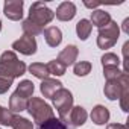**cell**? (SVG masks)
<instances>
[{"mask_svg":"<svg viewBox=\"0 0 129 129\" xmlns=\"http://www.w3.org/2000/svg\"><path fill=\"white\" fill-rule=\"evenodd\" d=\"M0 73L15 79L26 73V64L23 61H18L17 55L12 50L3 52L0 56Z\"/></svg>","mask_w":129,"mask_h":129,"instance_id":"cell-1","label":"cell"},{"mask_svg":"<svg viewBox=\"0 0 129 129\" xmlns=\"http://www.w3.org/2000/svg\"><path fill=\"white\" fill-rule=\"evenodd\" d=\"M52 102H53L55 108L58 109L59 120L67 123L69 114H70V111L73 108V96H72V93L69 90H66V88H61L52 96Z\"/></svg>","mask_w":129,"mask_h":129,"instance_id":"cell-2","label":"cell"},{"mask_svg":"<svg viewBox=\"0 0 129 129\" xmlns=\"http://www.w3.org/2000/svg\"><path fill=\"white\" fill-rule=\"evenodd\" d=\"M27 111H29V114L32 115V118H34V121L37 124H41L46 120L55 117L53 115V109L50 108V105H47L40 97L29 99V102H27Z\"/></svg>","mask_w":129,"mask_h":129,"instance_id":"cell-3","label":"cell"},{"mask_svg":"<svg viewBox=\"0 0 129 129\" xmlns=\"http://www.w3.org/2000/svg\"><path fill=\"white\" fill-rule=\"evenodd\" d=\"M53 18H55V12L50 8H47L43 2L32 3L30 11H29V18H27L29 21H32L37 26H40V27L44 29V26L49 24Z\"/></svg>","mask_w":129,"mask_h":129,"instance_id":"cell-4","label":"cell"},{"mask_svg":"<svg viewBox=\"0 0 129 129\" xmlns=\"http://www.w3.org/2000/svg\"><path fill=\"white\" fill-rule=\"evenodd\" d=\"M118 35H120V27L115 21H109L106 26L100 27L99 29V37H97V46L100 49H111L117 40H118Z\"/></svg>","mask_w":129,"mask_h":129,"instance_id":"cell-5","label":"cell"},{"mask_svg":"<svg viewBox=\"0 0 129 129\" xmlns=\"http://www.w3.org/2000/svg\"><path fill=\"white\" fill-rule=\"evenodd\" d=\"M127 84H129V79H127V73H121L117 79H111V81H106V85H105V96L109 99V100H117L121 97V94L124 91H127Z\"/></svg>","mask_w":129,"mask_h":129,"instance_id":"cell-6","label":"cell"},{"mask_svg":"<svg viewBox=\"0 0 129 129\" xmlns=\"http://www.w3.org/2000/svg\"><path fill=\"white\" fill-rule=\"evenodd\" d=\"M12 49L15 52H20V53L29 56V55H34L37 52V41L34 37L23 35V37H20V40L12 43Z\"/></svg>","mask_w":129,"mask_h":129,"instance_id":"cell-7","label":"cell"},{"mask_svg":"<svg viewBox=\"0 0 129 129\" xmlns=\"http://www.w3.org/2000/svg\"><path fill=\"white\" fill-rule=\"evenodd\" d=\"M23 0H6L3 5V14L12 21H18L23 17Z\"/></svg>","mask_w":129,"mask_h":129,"instance_id":"cell-8","label":"cell"},{"mask_svg":"<svg viewBox=\"0 0 129 129\" xmlns=\"http://www.w3.org/2000/svg\"><path fill=\"white\" fill-rule=\"evenodd\" d=\"M55 15L61 21H70V20H73L75 15H76V6H75V3H72V2H62L58 6Z\"/></svg>","mask_w":129,"mask_h":129,"instance_id":"cell-9","label":"cell"},{"mask_svg":"<svg viewBox=\"0 0 129 129\" xmlns=\"http://www.w3.org/2000/svg\"><path fill=\"white\" fill-rule=\"evenodd\" d=\"M78 55H79L78 47H76V46H73V44H70V46H67L66 49H64V50L59 53L58 61L62 64L64 67H69V66H72V64H75V61H76Z\"/></svg>","mask_w":129,"mask_h":129,"instance_id":"cell-10","label":"cell"},{"mask_svg":"<svg viewBox=\"0 0 129 129\" xmlns=\"http://www.w3.org/2000/svg\"><path fill=\"white\" fill-rule=\"evenodd\" d=\"M43 34H44L46 43H47L50 47H58V46L61 44V41H62V32H61V29L56 27V26L47 27Z\"/></svg>","mask_w":129,"mask_h":129,"instance_id":"cell-11","label":"cell"},{"mask_svg":"<svg viewBox=\"0 0 129 129\" xmlns=\"http://www.w3.org/2000/svg\"><path fill=\"white\" fill-rule=\"evenodd\" d=\"M61 88H62V84H61L59 81L50 79V78L44 79V81L41 82V87H40L43 96H44V97H49V99H52V96H53L58 90H61Z\"/></svg>","mask_w":129,"mask_h":129,"instance_id":"cell-12","label":"cell"},{"mask_svg":"<svg viewBox=\"0 0 129 129\" xmlns=\"http://www.w3.org/2000/svg\"><path fill=\"white\" fill-rule=\"evenodd\" d=\"M87 117H88V114H87V111L82 106H73L72 111H70V114H69L67 123L70 121L73 126H82L87 121Z\"/></svg>","mask_w":129,"mask_h":129,"instance_id":"cell-13","label":"cell"},{"mask_svg":"<svg viewBox=\"0 0 129 129\" xmlns=\"http://www.w3.org/2000/svg\"><path fill=\"white\" fill-rule=\"evenodd\" d=\"M91 120L96 124H105L109 120V111L103 105H96L91 111Z\"/></svg>","mask_w":129,"mask_h":129,"instance_id":"cell-14","label":"cell"},{"mask_svg":"<svg viewBox=\"0 0 129 129\" xmlns=\"http://www.w3.org/2000/svg\"><path fill=\"white\" fill-rule=\"evenodd\" d=\"M27 99H24L23 96H20L18 93H14L9 97V111L11 112H21L24 109H27Z\"/></svg>","mask_w":129,"mask_h":129,"instance_id":"cell-15","label":"cell"},{"mask_svg":"<svg viewBox=\"0 0 129 129\" xmlns=\"http://www.w3.org/2000/svg\"><path fill=\"white\" fill-rule=\"evenodd\" d=\"M111 21V15L106 12V11H102V9H96V11H93L91 12V20H90V23L91 24H94L96 27H103V26H106L108 23Z\"/></svg>","mask_w":129,"mask_h":129,"instance_id":"cell-16","label":"cell"},{"mask_svg":"<svg viewBox=\"0 0 129 129\" xmlns=\"http://www.w3.org/2000/svg\"><path fill=\"white\" fill-rule=\"evenodd\" d=\"M91 30H93V24L90 23V20L82 18V20L78 21V24H76V34H78V37H79L82 41H85V40L90 37Z\"/></svg>","mask_w":129,"mask_h":129,"instance_id":"cell-17","label":"cell"},{"mask_svg":"<svg viewBox=\"0 0 129 129\" xmlns=\"http://www.w3.org/2000/svg\"><path fill=\"white\" fill-rule=\"evenodd\" d=\"M29 72L38 78V79H47L49 78V70H47V64H43V62H34L29 66Z\"/></svg>","mask_w":129,"mask_h":129,"instance_id":"cell-18","label":"cell"},{"mask_svg":"<svg viewBox=\"0 0 129 129\" xmlns=\"http://www.w3.org/2000/svg\"><path fill=\"white\" fill-rule=\"evenodd\" d=\"M34 90H35V87H34V84L30 82V81H21L20 84H18V87H17V90H15V93H18L20 96H23L24 99H30V96L34 94Z\"/></svg>","mask_w":129,"mask_h":129,"instance_id":"cell-19","label":"cell"},{"mask_svg":"<svg viewBox=\"0 0 129 129\" xmlns=\"http://www.w3.org/2000/svg\"><path fill=\"white\" fill-rule=\"evenodd\" d=\"M21 27H23L24 35L34 37V38H35L37 35H40V34H43V32H44V29H43V27L37 26L35 23H32V21H29V20H24V21L21 23Z\"/></svg>","mask_w":129,"mask_h":129,"instance_id":"cell-20","label":"cell"},{"mask_svg":"<svg viewBox=\"0 0 129 129\" xmlns=\"http://www.w3.org/2000/svg\"><path fill=\"white\" fill-rule=\"evenodd\" d=\"M102 66H103V69H118L120 59L114 53H105L102 56Z\"/></svg>","mask_w":129,"mask_h":129,"instance_id":"cell-21","label":"cell"},{"mask_svg":"<svg viewBox=\"0 0 129 129\" xmlns=\"http://www.w3.org/2000/svg\"><path fill=\"white\" fill-rule=\"evenodd\" d=\"M40 129H67V123H64L62 120L52 117L49 120H46L44 123L40 124Z\"/></svg>","mask_w":129,"mask_h":129,"instance_id":"cell-22","label":"cell"},{"mask_svg":"<svg viewBox=\"0 0 129 129\" xmlns=\"http://www.w3.org/2000/svg\"><path fill=\"white\" fill-rule=\"evenodd\" d=\"M11 127L12 129H34V123L29 121L24 117L14 115L12 117V121H11Z\"/></svg>","mask_w":129,"mask_h":129,"instance_id":"cell-23","label":"cell"},{"mask_svg":"<svg viewBox=\"0 0 129 129\" xmlns=\"http://www.w3.org/2000/svg\"><path fill=\"white\" fill-rule=\"evenodd\" d=\"M66 69L62 64L58 61V59H53L47 64V70H49V75H55V76H62L64 73H66Z\"/></svg>","mask_w":129,"mask_h":129,"instance_id":"cell-24","label":"cell"},{"mask_svg":"<svg viewBox=\"0 0 129 129\" xmlns=\"http://www.w3.org/2000/svg\"><path fill=\"white\" fill-rule=\"evenodd\" d=\"M75 75L76 76H87L91 72V64L88 61H79L75 64Z\"/></svg>","mask_w":129,"mask_h":129,"instance_id":"cell-25","label":"cell"},{"mask_svg":"<svg viewBox=\"0 0 129 129\" xmlns=\"http://www.w3.org/2000/svg\"><path fill=\"white\" fill-rule=\"evenodd\" d=\"M12 117H14V114H12L9 109H5V108L0 106V124H3V126H11Z\"/></svg>","mask_w":129,"mask_h":129,"instance_id":"cell-26","label":"cell"},{"mask_svg":"<svg viewBox=\"0 0 129 129\" xmlns=\"http://www.w3.org/2000/svg\"><path fill=\"white\" fill-rule=\"evenodd\" d=\"M12 81H14L12 78L6 76L3 73H0V94H5L9 90V87L12 85Z\"/></svg>","mask_w":129,"mask_h":129,"instance_id":"cell-27","label":"cell"},{"mask_svg":"<svg viewBox=\"0 0 129 129\" xmlns=\"http://www.w3.org/2000/svg\"><path fill=\"white\" fill-rule=\"evenodd\" d=\"M123 72H120L118 69H103V76L106 78V81H111V79H117Z\"/></svg>","mask_w":129,"mask_h":129,"instance_id":"cell-28","label":"cell"},{"mask_svg":"<svg viewBox=\"0 0 129 129\" xmlns=\"http://www.w3.org/2000/svg\"><path fill=\"white\" fill-rule=\"evenodd\" d=\"M127 97H129V90L124 91V93L121 94V97H120V106H121V109H123L124 112L127 111Z\"/></svg>","mask_w":129,"mask_h":129,"instance_id":"cell-29","label":"cell"},{"mask_svg":"<svg viewBox=\"0 0 129 129\" xmlns=\"http://www.w3.org/2000/svg\"><path fill=\"white\" fill-rule=\"evenodd\" d=\"M106 129H127L126 124H121V123H111L106 126Z\"/></svg>","mask_w":129,"mask_h":129,"instance_id":"cell-30","label":"cell"},{"mask_svg":"<svg viewBox=\"0 0 129 129\" xmlns=\"http://www.w3.org/2000/svg\"><path fill=\"white\" fill-rule=\"evenodd\" d=\"M85 6H87V8H97V6H100V3H99V2H93V3L85 2Z\"/></svg>","mask_w":129,"mask_h":129,"instance_id":"cell-31","label":"cell"},{"mask_svg":"<svg viewBox=\"0 0 129 129\" xmlns=\"http://www.w3.org/2000/svg\"><path fill=\"white\" fill-rule=\"evenodd\" d=\"M127 24H129V18H126V20L123 21V30H124L126 34H129V29H127Z\"/></svg>","mask_w":129,"mask_h":129,"instance_id":"cell-32","label":"cell"},{"mask_svg":"<svg viewBox=\"0 0 129 129\" xmlns=\"http://www.w3.org/2000/svg\"><path fill=\"white\" fill-rule=\"evenodd\" d=\"M0 30H2V21H0Z\"/></svg>","mask_w":129,"mask_h":129,"instance_id":"cell-33","label":"cell"}]
</instances>
